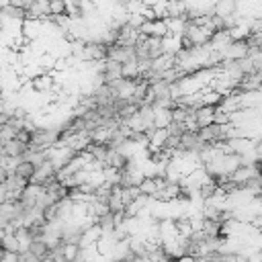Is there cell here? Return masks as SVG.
<instances>
[{
  "label": "cell",
  "mask_w": 262,
  "mask_h": 262,
  "mask_svg": "<svg viewBox=\"0 0 262 262\" xmlns=\"http://www.w3.org/2000/svg\"><path fill=\"white\" fill-rule=\"evenodd\" d=\"M215 111L217 106H209V104H203L194 111V119L199 123V127H209V125H215Z\"/></svg>",
  "instance_id": "1"
},
{
  "label": "cell",
  "mask_w": 262,
  "mask_h": 262,
  "mask_svg": "<svg viewBox=\"0 0 262 262\" xmlns=\"http://www.w3.org/2000/svg\"><path fill=\"white\" fill-rule=\"evenodd\" d=\"M154 111H156V119H154L156 129H168L174 123L172 108H154Z\"/></svg>",
  "instance_id": "2"
},
{
  "label": "cell",
  "mask_w": 262,
  "mask_h": 262,
  "mask_svg": "<svg viewBox=\"0 0 262 262\" xmlns=\"http://www.w3.org/2000/svg\"><path fill=\"white\" fill-rule=\"evenodd\" d=\"M2 250L4 252H10V254H20V242H18V237H16L14 231L2 233Z\"/></svg>",
  "instance_id": "3"
},
{
  "label": "cell",
  "mask_w": 262,
  "mask_h": 262,
  "mask_svg": "<svg viewBox=\"0 0 262 262\" xmlns=\"http://www.w3.org/2000/svg\"><path fill=\"white\" fill-rule=\"evenodd\" d=\"M35 164H31V162H27V160H23L18 166H16V172L14 174H18L20 178H25V180H29L31 182V178L35 176Z\"/></svg>",
  "instance_id": "4"
},
{
  "label": "cell",
  "mask_w": 262,
  "mask_h": 262,
  "mask_svg": "<svg viewBox=\"0 0 262 262\" xmlns=\"http://www.w3.org/2000/svg\"><path fill=\"white\" fill-rule=\"evenodd\" d=\"M49 10H51V16L68 14V2L66 0H49Z\"/></svg>",
  "instance_id": "5"
}]
</instances>
